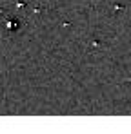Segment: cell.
<instances>
[{"instance_id":"obj_1","label":"cell","mask_w":131,"mask_h":134,"mask_svg":"<svg viewBox=\"0 0 131 134\" xmlns=\"http://www.w3.org/2000/svg\"><path fill=\"white\" fill-rule=\"evenodd\" d=\"M17 27H18L17 20H7V29H17Z\"/></svg>"}]
</instances>
